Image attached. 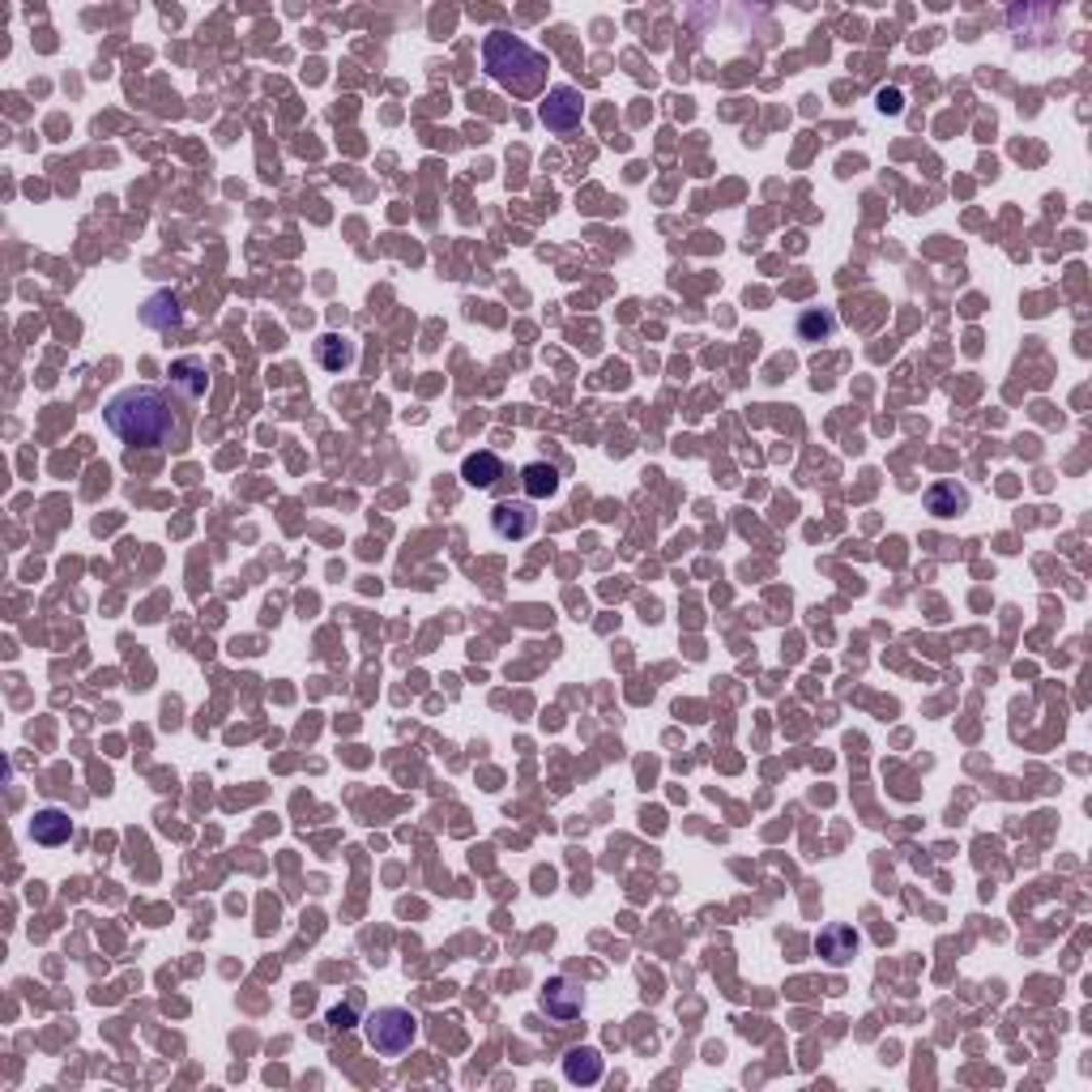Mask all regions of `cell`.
<instances>
[{
    "label": "cell",
    "mask_w": 1092,
    "mask_h": 1092,
    "mask_svg": "<svg viewBox=\"0 0 1092 1092\" xmlns=\"http://www.w3.org/2000/svg\"><path fill=\"white\" fill-rule=\"evenodd\" d=\"M363 1037L380 1058H397L414 1046L419 1037V1016L410 1007H376L368 1020H363Z\"/></svg>",
    "instance_id": "cell-3"
},
{
    "label": "cell",
    "mask_w": 1092,
    "mask_h": 1092,
    "mask_svg": "<svg viewBox=\"0 0 1092 1092\" xmlns=\"http://www.w3.org/2000/svg\"><path fill=\"white\" fill-rule=\"evenodd\" d=\"M102 419H108L112 435L124 439V445L159 449L175 431V406L163 388L133 384V388H120V393L102 406Z\"/></svg>",
    "instance_id": "cell-1"
},
{
    "label": "cell",
    "mask_w": 1092,
    "mask_h": 1092,
    "mask_svg": "<svg viewBox=\"0 0 1092 1092\" xmlns=\"http://www.w3.org/2000/svg\"><path fill=\"white\" fill-rule=\"evenodd\" d=\"M965 508H969V491L965 487L934 482L926 491V512H934V516H956V512H965Z\"/></svg>",
    "instance_id": "cell-13"
},
{
    "label": "cell",
    "mask_w": 1092,
    "mask_h": 1092,
    "mask_svg": "<svg viewBox=\"0 0 1092 1092\" xmlns=\"http://www.w3.org/2000/svg\"><path fill=\"white\" fill-rule=\"evenodd\" d=\"M482 65L496 82L512 94H538L546 82V60L538 51L508 31H491L482 43Z\"/></svg>",
    "instance_id": "cell-2"
},
{
    "label": "cell",
    "mask_w": 1092,
    "mask_h": 1092,
    "mask_svg": "<svg viewBox=\"0 0 1092 1092\" xmlns=\"http://www.w3.org/2000/svg\"><path fill=\"white\" fill-rule=\"evenodd\" d=\"M832 333H837V317L824 311V307L802 311V317H798V337H802V342H828Z\"/></svg>",
    "instance_id": "cell-16"
},
{
    "label": "cell",
    "mask_w": 1092,
    "mask_h": 1092,
    "mask_svg": "<svg viewBox=\"0 0 1092 1092\" xmlns=\"http://www.w3.org/2000/svg\"><path fill=\"white\" fill-rule=\"evenodd\" d=\"M879 108H883V112H900V94H896V90H883V94H879Z\"/></svg>",
    "instance_id": "cell-18"
},
{
    "label": "cell",
    "mask_w": 1092,
    "mask_h": 1092,
    "mask_svg": "<svg viewBox=\"0 0 1092 1092\" xmlns=\"http://www.w3.org/2000/svg\"><path fill=\"white\" fill-rule=\"evenodd\" d=\"M171 380H175L179 388H184V397H193V402H197V397H205V388H210V376H205V363H201V359H193V354L171 363Z\"/></svg>",
    "instance_id": "cell-15"
},
{
    "label": "cell",
    "mask_w": 1092,
    "mask_h": 1092,
    "mask_svg": "<svg viewBox=\"0 0 1092 1092\" xmlns=\"http://www.w3.org/2000/svg\"><path fill=\"white\" fill-rule=\"evenodd\" d=\"M857 943H863V939H857V930L845 926V922L824 926V930H820V939H815V948H820V956L828 960V965H845V960H853Z\"/></svg>",
    "instance_id": "cell-7"
},
{
    "label": "cell",
    "mask_w": 1092,
    "mask_h": 1092,
    "mask_svg": "<svg viewBox=\"0 0 1092 1092\" xmlns=\"http://www.w3.org/2000/svg\"><path fill=\"white\" fill-rule=\"evenodd\" d=\"M534 521H538V512L530 504H521V500H504V504L491 508V530H496L500 538H512V542L530 538Z\"/></svg>",
    "instance_id": "cell-6"
},
{
    "label": "cell",
    "mask_w": 1092,
    "mask_h": 1092,
    "mask_svg": "<svg viewBox=\"0 0 1092 1092\" xmlns=\"http://www.w3.org/2000/svg\"><path fill=\"white\" fill-rule=\"evenodd\" d=\"M354 359H359V346L350 342L346 333H325L317 342V363L325 372H346Z\"/></svg>",
    "instance_id": "cell-10"
},
{
    "label": "cell",
    "mask_w": 1092,
    "mask_h": 1092,
    "mask_svg": "<svg viewBox=\"0 0 1092 1092\" xmlns=\"http://www.w3.org/2000/svg\"><path fill=\"white\" fill-rule=\"evenodd\" d=\"M500 474H504V461H500L496 453H470V457L461 461V478L470 482V487H478V491L496 487Z\"/></svg>",
    "instance_id": "cell-11"
},
{
    "label": "cell",
    "mask_w": 1092,
    "mask_h": 1092,
    "mask_svg": "<svg viewBox=\"0 0 1092 1092\" xmlns=\"http://www.w3.org/2000/svg\"><path fill=\"white\" fill-rule=\"evenodd\" d=\"M542 124L551 128V133H577L581 120H585V98L577 86H551L538 108Z\"/></svg>",
    "instance_id": "cell-4"
},
{
    "label": "cell",
    "mask_w": 1092,
    "mask_h": 1092,
    "mask_svg": "<svg viewBox=\"0 0 1092 1092\" xmlns=\"http://www.w3.org/2000/svg\"><path fill=\"white\" fill-rule=\"evenodd\" d=\"M69 837H73V820H69V811H60V807H43V811H35V820H31V841H35V845L56 849V845H65Z\"/></svg>",
    "instance_id": "cell-8"
},
{
    "label": "cell",
    "mask_w": 1092,
    "mask_h": 1092,
    "mask_svg": "<svg viewBox=\"0 0 1092 1092\" xmlns=\"http://www.w3.org/2000/svg\"><path fill=\"white\" fill-rule=\"evenodd\" d=\"M141 321L150 329H175L179 321H184V303H179L175 291H154L145 299V307H141Z\"/></svg>",
    "instance_id": "cell-9"
},
{
    "label": "cell",
    "mask_w": 1092,
    "mask_h": 1092,
    "mask_svg": "<svg viewBox=\"0 0 1092 1092\" xmlns=\"http://www.w3.org/2000/svg\"><path fill=\"white\" fill-rule=\"evenodd\" d=\"M325 1020H329V1028H337V1033H342V1028H354V1024H359V1003H337V1007H329V1016H325Z\"/></svg>",
    "instance_id": "cell-17"
},
{
    "label": "cell",
    "mask_w": 1092,
    "mask_h": 1092,
    "mask_svg": "<svg viewBox=\"0 0 1092 1092\" xmlns=\"http://www.w3.org/2000/svg\"><path fill=\"white\" fill-rule=\"evenodd\" d=\"M563 1076H568L572 1084H597V1080H602V1054H597L593 1046L568 1050V1058H563Z\"/></svg>",
    "instance_id": "cell-12"
},
{
    "label": "cell",
    "mask_w": 1092,
    "mask_h": 1092,
    "mask_svg": "<svg viewBox=\"0 0 1092 1092\" xmlns=\"http://www.w3.org/2000/svg\"><path fill=\"white\" fill-rule=\"evenodd\" d=\"M542 1011L555 1024H572L585 1011V995L568 977H551V981H546V991H542Z\"/></svg>",
    "instance_id": "cell-5"
},
{
    "label": "cell",
    "mask_w": 1092,
    "mask_h": 1092,
    "mask_svg": "<svg viewBox=\"0 0 1092 1092\" xmlns=\"http://www.w3.org/2000/svg\"><path fill=\"white\" fill-rule=\"evenodd\" d=\"M521 487H526L530 500H551L559 491V470H555V465H546V461H530L521 470Z\"/></svg>",
    "instance_id": "cell-14"
}]
</instances>
